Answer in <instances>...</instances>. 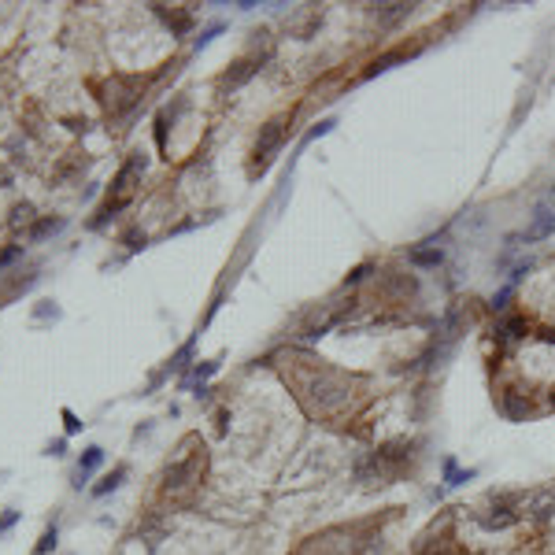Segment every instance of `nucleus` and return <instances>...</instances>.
Returning a JSON list of instances; mask_svg holds the SVG:
<instances>
[{
	"label": "nucleus",
	"instance_id": "nucleus-1",
	"mask_svg": "<svg viewBox=\"0 0 555 555\" xmlns=\"http://www.w3.org/2000/svg\"><path fill=\"white\" fill-rule=\"evenodd\" d=\"M204 466H208L204 444H200L197 437H185V441H181V455L167 466V474H163V496L174 500V504H189L193 493L200 489Z\"/></svg>",
	"mask_w": 555,
	"mask_h": 555
},
{
	"label": "nucleus",
	"instance_id": "nucleus-2",
	"mask_svg": "<svg viewBox=\"0 0 555 555\" xmlns=\"http://www.w3.org/2000/svg\"><path fill=\"white\" fill-rule=\"evenodd\" d=\"M141 89H145V82L141 78H111L108 82V89H104V108H108L111 115H122L126 108H134L137 104V97H141Z\"/></svg>",
	"mask_w": 555,
	"mask_h": 555
},
{
	"label": "nucleus",
	"instance_id": "nucleus-3",
	"mask_svg": "<svg viewBox=\"0 0 555 555\" xmlns=\"http://www.w3.org/2000/svg\"><path fill=\"white\" fill-rule=\"evenodd\" d=\"M285 122H289V119H274V122L263 126L260 141H255V163H252V170H263V167L274 159V152H278L282 141H285V130H289Z\"/></svg>",
	"mask_w": 555,
	"mask_h": 555
},
{
	"label": "nucleus",
	"instance_id": "nucleus-4",
	"mask_svg": "<svg viewBox=\"0 0 555 555\" xmlns=\"http://www.w3.org/2000/svg\"><path fill=\"white\" fill-rule=\"evenodd\" d=\"M141 170H145V159H141V156H134L130 163H126V167L119 170V178H115V197L108 200L104 215H108V211H119L122 204H130V197H134V181L141 178Z\"/></svg>",
	"mask_w": 555,
	"mask_h": 555
},
{
	"label": "nucleus",
	"instance_id": "nucleus-5",
	"mask_svg": "<svg viewBox=\"0 0 555 555\" xmlns=\"http://www.w3.org/2000/svg\"><path fill=\"white\" fill-rule=\"evenodd\" d=\"M100 459H104V452H100V448H89V452L82 455V463H78V482H74V485L82 489V482H85V477H89V474L100 466Z\"/></svg>",
	"mask_w": 555,
	"mask_h": 555
},
{
	"label": "nucleus",
	"instance_id": "nucleus-6",
	"mask_svg": "<svg viewBox=\"0 0 555 555\" xmlns=\"http://www.w3.org/2000/svg\"><path fill=\"white\" fill-rule=\"evenodd\" d=\"M552 230H555V215H544L533 230H526V241H537V237H544V233H552Z\"/></svg>",
	"mask_w": 555,
	"mask_h": 555
},
{
	"label": "nucleus",
	"instance_id": "nucleus-7",
	"mask_svg": "<svg viewBox=\"0 0 555 555\" xmlns=\"http://www.w3.org/2000/svg\"><path fill=\"white\" fill-rule=\"evenodd\" d=\"M122 477H126V466H119V471H115V474H108V477H104V482H100L97 489H93V493H97V496H104V493H111V489L119 485Z\"/></svg>",
	"mask_w": 555,
	"mask_h": 555
},
{
	"label": "nucleus",
	"instance_id": "nucleus-8",
	"mask_svg": "<svg viewBox=\"0 0 555 555\" xmlns=\"http://www.w3.org/2000/svg\"><path fill=\"white\" fill-rule=\"evenodd\" d=\"M63 226V219H45V222H37V226H34V233H30V237H48V233H56Z\"/></svg>",
	"mask_w": 555,
	"mask_h": 555
},
{
	"label": "nucleus",
	"instance_id": "nucleus-9",
	"mask_svg": "<svg viewBox=\"0 0 555 555\" xmlns=\"http://www.w3.org/2000/svg\"><path fill=\"white\" fill-rule=\"evenodd\" d=\"M30 222H34V208H30V204H19V208H15V219H12V226L19 230V226H30Z\"/></svg>",
	"mask_w": 555,
	"mask_h": 555
},
{
	"label": "nucleus",
	"instance_id": "nucleus-10",
	"mask_svg": "<svg viewBox=\"0 0 555 555\" xmlns=\"http://www.w3.org/2000/svg\"><path fill=\"white\" fill-rule=\"evenodd\" d=\"M52 544H56V526H52V529H45V533H41V540H37V548H34V555H45V552L52 548Z\"/></svg>",
	"mask_w": 555,
	"mask_h": 555
},
{
	"label": "nucleus",
	"instance_id": "nucleus-11",
	"mask_svg": "<svg viewBox=\"0 0 555 555\" xmlns=\"http://www.w3.org/2000/svg\"><path fill=\"white\" fill-rule=\"evenodd\" d=\"M415 263H441V252H411Z\"/></svg>",
	"mask_w": 555,
	"mask_h": 555
},
{
	"label": "nucleus",
	"instance_id": "nucleus-12",
	"mask_svg": "<svg viewBox=\"0 0 555 555\" xmlns=\"http://www.w3.org/2000/svg\"><path fill=\"white\" fill-rule=\"evenodd\" d=\"M63 422H67V433H78V430H82V422L74 419V411H67V408H63Z\"/></svg>",
	"mask_w": 555,
	"mask_h": 555
}]
</instances>
